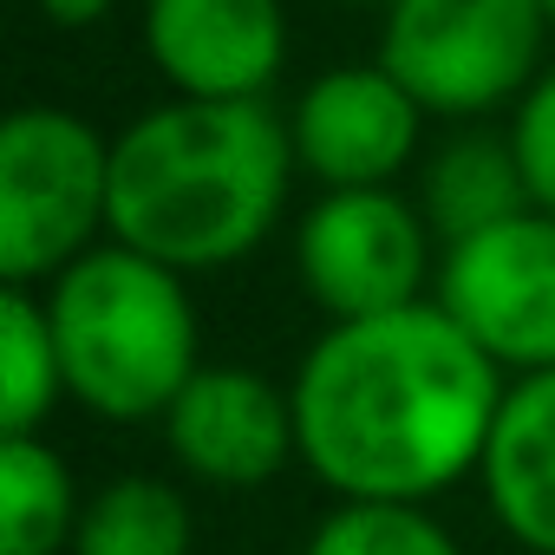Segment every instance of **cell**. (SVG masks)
<instances>
[{
	"instance_id": "3957f363",
	"label": "cell",
	"mask_w": 555,
	"mask_h": 555,
	"mask_svg": "<svg viewBox=\"0 0 555 555\" xmlns=\"http://www.w3.org/2000/svg\"><path fill=\"white\" fill-rule=\"evenodd\" d=\"M40 295L60 340L66 405L99 425H164V412L203 366V314L190 274L125 242H99Z\"/></svg>"
},
{
	"instance_id": "6da1fadb",
	"label": "cell",
	"mask_w": 555,
	"mask_h": 555,
	"mask_svg": "<svg viewBox=\"0 0 555 555\" xmlns=\"http://www.w3.org/2000/svg\"><path fill=\"white\" fill-rule=\"evenodd\" d=\"M503 386L438 301L327 321L288 373L301 470L334 503H431L477 483Z\"/></svg>"
},
{
	"instance_id": "7a4b0ae2",
	"label": "cell",
	"mask_w": 555,
	"mask_h": 555,
	"mask_svg": "<svg viewBox=\"0 0 555 555\" xmlns=\"http://www.w3.org/2000/svg\"><path fill=\"white\" fill-rule=\"evenodd\" d=\"M295 177L288 118L268 99H157L112 131V242L177 274H222L282 229Z\"/></svg>"
},
{
	"instance_id": "7c38bea8",
	"label": "cell",
	"mask_w": 555,
	"mask_h": 555,
	"mask_svg": "<svg viewBox=\"0 0 555 555\" xmlns=\"http://www.w3.org/2000/svg\"><path fill=\"white\" fill-rule=\"evenodd\" d=\"M412 196H418L438 248L470 242V235L522 216L529 177H522L509 125H451L444 138H431L418 170H412Z\"/></svg>"
},
{
	"instance_id": "d6986e66",
	"label": "cell",
	"mask_w": 555,
	"mask_h": 555,
	"mask_svg": "<svg viewBox=\"0 0 555 555\" xmlns=\"http://www.w3.org/2000/svg\"><path fill=\"white\" fill-rule=\"evenodd\" d=\"M340 8H366V14H386L392 0H340Z\"/></svg>"
},
{
	"instance_id": "2e32d148",
	"label": "cell",
	"mask_w": 555,
	"mask_h": 555,
	"mask_svg": "<svg viewBox=\"0 0 555 555\" xmlns=\"http://www.w3.org/2000/svg\"><path fill=\"white\" fill-rule=\"evenodd\" d=\"M301 555H464V542L431 503H334Z\"/></svg>"
},
{
	"instance_id": "8992f818",
	"label": "cell",
	"mask_w": 555,
	"mask_h": 555,
	"mask_svg": "<svg viewBox=\"0 0 555 555\" xmlns=\"http://www.w3.org/2000/svg\"><path fill=\"white\" fill-rule=\"evenodd\" d=\"M438 235L412 196V183L386 190H321L288 235L295 288L327 321H366L438 288Z\"/></svg>"
},
{
	"instance_id": "4fadbf2b",
	"label": "cell",
	"mask_w": 555,
	"mask_h": 555,
	"mask_svg": "<svg viewBox=\"0 0 555 555\" xmlns=\"http://www.w3.org/2000/svg\"><path fill=\"white\" fill-rule=\"evenodd\" d=\"M73 555H196V509L157 470L105 477L86 490Z\"/></svg>"
},
{
	"instance_id": "5bb4252c",
	"label": "cell",
	"mask_w": 555,
	"mask_h": 555,
	"mask_svg": "<svg viewBox=\"0 0 555 555\" xmlns=\"http://www.w3.org/2000/svg\"><path fill=\"white\" fill-rule=\"evenodd\" d=\"M86 490L47 431L0 438V555H73Z\"/></svg>"
},
{
	"instance_id": "e0dca14e",
	"label": "cell",
	"mask_w": 555,
	"mask_h": 555,
	"mask_svg": "<svg viewBox=\"0 0 555 555\" xmlns=\"http://www.w3.org/2000/svg\"><path fill=\"white\" fill-rule=\"evenodd\" d=\"M509 138H516V157L529 177V203L555 216V60L542 66V79L509 112Z\"/></svg>"
},
{
	"instance_id": "ffe728a7",
	"label": "cell",
	"mask_w": 555,
	"mask_h": 555,
	"mask_svg": "<svg viewBox=\"0 0 555 555\" xmlns=\"http://www.w3.org/2000/svg\"><path fill=\"white\" fill-rule=\"evenodd\" d=\"M542 14H548V34H555V0H542Z\"/></svg>"
},
{
	"instance_id": "5b68a950",
	"label": "cell",
	"mask_w": 555,
	"mask_h": 555,
	"mask_svg": "<svg viewBox=\"0 0 555 555\" xmlns=\"http://www.w3.org/2000/svg\"><path fill=\"white\" fill-rule=\"evenodd\" d=\"M548 40L542 0H392L373 60L438 125H490L542 79Z\"/></svg>"
},
{
	"instance_id": "30bf717a",
	"label": "cell",
	"mask_w": 555,
	"mask_h": 555,
	"mask_svg": "<svg viewBox=\"0 0 555 555\" xmlns=\"http://www.w3.org/2000/svg\"><path fill=\"white\" fill-rule=\"evenodd\" d=\"M138 47L170 99L248 105L288 73V8L282 0H144Z\"/></svg>"
},
{
	"instance_id": "277c9868",
	"label": "cell",
	"mask_w": 555,
	"mask_h": 555,
	"mask_svg": "<svg viewBox=\"0 0 555 555\" xmlns=\"http://www.w3.org/2000/svg\"><path fill=\"white\" fill-rule=\"evenodd\" d=\"M112 242V131L66 105H21L0 125V282L47 288Z\"/></svg>"
},
{
	"instance_id": "ba28073f",
	"label": "cell",
	"mask_w": 555,
	"mask_h": 555,
	"mask_svg": "<svg viewBox=\"0 0 555 555\" xmlns=\"http://www.w3.org/2000/svg\"><path fill=\"white\" fill-rule=\"evenodd\" d=\"M282 118H288L295 170L314 190L405 183L425 157V125H431V112L379 60H347L314 73Z\"/></svg>"
},
{
	"instance_id": "9a60e30c",
	"label": "cell",
	"mask_w": 555,
	"mask_h": 555,
	"mask_svg": "<svg viewBox=\"0 0 555 555\" xmlns=\"http://www.w3.org/2000/svg\"><path fill=\"white\" fill-rule=\"evenodd\" d=\"M66 405L60 340L40 288H0V438L47 431Z\"/></svg>"
},
{
	"instance_id": "8fae6325",
	"label": "cell",
	"mask_w": 555,
	"mask_h": 555,
	"mask_svg": "<svg viewBox=\"0 0 555 555\" xmlns=\"http://www.w3.org/2000/svg\"><path fill=\"white\" fill-rule=\"evenodd\" d=\"M477 496L522 555H555V373H522L503 386Z\"/></svg>"
},
{
	"instance_id": "ac0fdd59",
	"label": "cell",
	"mask_w": 555,
	"mask_h": 555,
	"mask_svg": "<svg viewBox=\"0 0 555 555\" xmlns=\"http://www.w3.org/2000/svg\"><path fill=\"white\" fill-rule=\"evenodd\" d=\"M34 14L60 34H92L118 14V0H34Z\"/></svg>"
},
{
	"instance_id": "9c48e42d",
	"label": "cell",
	"mask_w": 555,
	"mask_h": 555,
	"mask_svg": "<svg viewBox=\"0 0 555 555\" xmlns=\"http://www.w3.org/2000/svg\"><path fill=\"white\" fill-rule=\"evenodd\" d=\"M157 431L170 464L203 490H261L301 464L288 379H268L261 366L235 360H203Z\"/></svg>"
},
{
	"instance_id": "52a82bcc",
	"label": "cell",
	"mask_w": 555,
	"mask_h": 555,
	"mask_svg": "<svg viewBox=\"0 0 555 555\" xmlns=\"http://www.w3.org/2000/svg\"><path fill=\"white\" fill-rule=\"evenodd\" d=\"M431 301L509 373H555V216L522 209L438 255Z\"/></svg>"
}]
</instances>
